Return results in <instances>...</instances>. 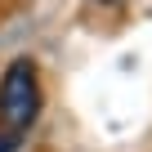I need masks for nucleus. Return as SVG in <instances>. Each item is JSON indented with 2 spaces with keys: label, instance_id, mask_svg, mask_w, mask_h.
Instances as JSON below:
<instances>
[{
  "label": "nucleus",
  "instance_id": "1",
  "mask_svg": "<svg viewBox=\"0 0 152 152\" xmlns=\"http://www.w3.org/2000/svg\"><path fill=\"white\" fill-rule=\"evenodd\" d=\"M40 103L45 99H40V67H36V58H27V54L9 58V67L0 72V125H5V134L23 139L36 125Z\"/></svg>",
  "mask_w": 152,
  "mask_h": 152
},
{
  "label": "nucleus",
  "instance_id": "2",
  "mask_svg": "<svg viewBox=\"0 0 152 152\" xmlns=\"http://www.w3.org/2000/svg\"><path fill=\"white\" fill-rule=\"evenodd\" d=\"M18 143H23V139H14V134L0 130V152H18Z\"/></svg>",
  "mask_w": 152,
  "mask_h": 152
}]
</instances>
